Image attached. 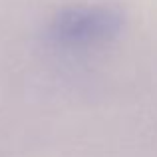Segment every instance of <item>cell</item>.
<instances>
[{
  "label": "cell",
  "mask_w": 157,
  "mask_h": 157,
  "mask_svg": "<svg viewBox=\"0 0 157 157\" xmlns=\"http://www.w3.org/2000/svg\"><path fill=\"white\" fill-rule=\"evenodd\" d=\"M123 26V14L111 6H70L54 16L50 32L64 44H94L113 38Z\"/></svg>",
  "instance_id": "6da1fadb"
}]
</instances>
